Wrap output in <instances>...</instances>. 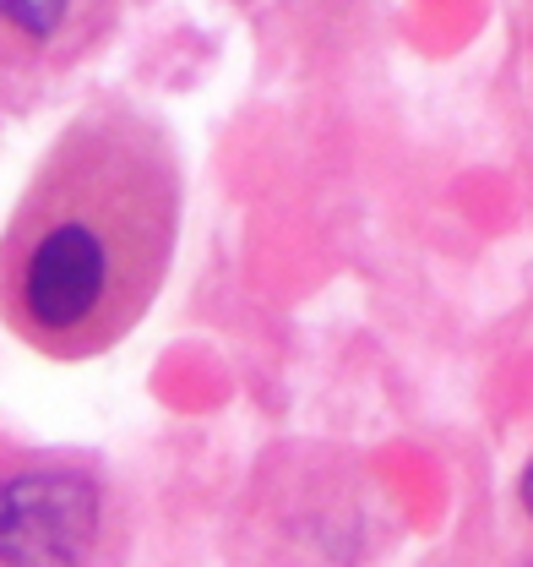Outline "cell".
<instances>
[{
  "instance_id": "3957f363",
  "label": "cell",
  "mask_w": 533,
  "mask_h": 567,
  "mask_svg": "<svg viewBox=\"0 0 533 567\" xmlns=\"http://www.w3.org/2000/svg\"><path fill=\"white\" fill-rule=\"evenodd\" d=\"M109 17H115V0H0V28L55 61L82 55L104 33Z\"/></svg>"
},
{
  "instance_id": "277c9868",
  "label": "cell",
  "mask_w": 533,
  "mask_h": 567,
  "mask_svg": "<svg viewBox=\"0 0 533 567\" xmlns=\"http://www.w3.org/2000/svg\"><path fill=\"white\" fill-rule=\"evenodd\" d=\"M518 496H523V507H529V518H533V464L523 470V481H518Z\"/></svg>"
},
{
  "instance_id": "7a4b0ae2",
  "label": "cell",
  "mask_w": 533,
  "mask_h": 567,
  "mask_svg": "<svg viewBox=\"0 0 533 567\" xmlns=\"http://www.w3.org/2000/svg\"><path fill=\"white\" fill-rule=\"evenodd\" d=\"M0 567H109L98 475L50 458L0 464Z\"/></svg>"
},
{
  "instance_id": "6da1fadb",
  "label": "cell",
  "mask_w": 533,
  "mask_h": 567,
  "mask_svg": "<svg viewBox=\"0 0 533 567\" xmlns=\"http://www.w3.org/2000/svg\"><path fill=\"white\" fill-rule=\"evenodd\" d=\"M180 197L158 115L126 99L71 115L0 229V328L50 360L115 350L164 289Z\"/></svg>"
}]
</instances>
